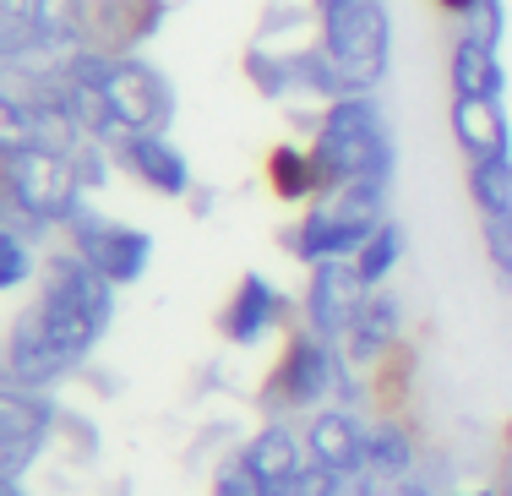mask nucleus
Masks as SVG:
<instances>
[{"mask_svg": "<svg viewBox=\"0 0 512 496\" xmlns=\"http://www.w3.org/2000/svg\"><path fill=\"white\" fill-rule=\"evenodd\" d=\"M262 175H267V191L278 202H295V208H311V202L327 197L322 164H316L311 142H278V148H267Z\"/></svg>", "mask_w": 512, "mask_h": 496, "instance_id": "6ab92c4d", "label": "nucleus"}, {"mask_svg": "<svg viewBox=\"0 0 512 496\" xmlns=\"http://www.w3.org/2000/svg\"><path fill=\"white\" fill-rule=\"evenodd\" d=\"M371 475L376 480H409L420 475V442L398 415L371 420Z\"/></svg>", "mask_w": 512, "mask_h": 496, "instance_id": "412c9836", "label": "nucleus"}, {"mask_svg": "<svg viewBox=\"0 0 512 496\" xmlns=\"http://www.w3.org/2000/svg\"><path fill=\"white\" fill-rule=\"evenodd\" d=\"M60 415H66V409H60L50 393L6 387V398H0V475L6 480L28 475V469L44 458V447L55 442Z\"/></svg>", "mask_w": 512, "mask_h": 496, "instance_id": "1a4fd4ad", "label": "nucleus"}, {"mask_svg": "<svg viewBox=\"0 0 512 496\" xmlns=\"http://www.w3.org/2000/svg\"><path fill=\"white\" fill-rule=\"evenodd\" d=\"M82 360H71L66 349L44 333V322L33 317V306L11 322L6 333V387H33V393H50L66 377H77Z\"/></svg>", "mask_w": 512, "mask_h": 496, "instance_id": "ddd939ff", "label": "nucleus"}, {"mask_svg": "<svg viewBox=\"0 0 512 496\" xmlns=\"http://www.w3.org/2000/svg\"><path fill=\"white\" fill-rule=\"evenodd\" d=\"M33 273H44L39 246L17 229H0V289H22Z\"/></svg>", "mask_w": 512, "mask_h": 496, "instance_id": "393cba45", "label": "nucleus"}, {"mask_svg": "<svg viewBox=\"0 0 512 496\" xmlns=\"http://www.w3.org/2000/svg\"><path fill=\"white\" fill-rule=\"evenodd\" d=\"M99 93H104L109 115H115V126L126 131V137L131 131H169L175 126V88H169V77L142 55H120L115 66H109Z\"/></svg>", "mask_w": 512, "mask_h": 496, "instance_id": "6e6552de", "label": "nucleus"}, {"mask_svg": "<svg viewBox=\"0 0 512 496\" xmlns=\"http://www.w3.org/2000/svg\"><path fill=\"white\" fill-rule=\"evenodd\" d=\"M306 453L333 475H371V420L344 404L316 409L306 415Z\"/></svg>", "mask_w": 512, "mask_h": 496, "instance_id": "2eb2a0df", "label": "nucleus"}, {"mask_svg": "<svg viewBox=\"0 0 512 496\" xmlns=\"http://www.w3.org/2000/svg\"><path fill=\"white\" fill-rule=\"evenodd\" d=\"M447 88H453V99H507L502 50L474 44V39H453V50H447Z\"/></svg>", "mask_w": 512, "mask_h": 496, "instance_id": "aec40b11", "label": "nucleus"}, {"mask_svg": "<svg viewBox=\"0 0 512 496\" xmlns=\"http://www.w3.org/2000/svg\"><path fill=\"white\" fill-rule=\"evenodd\" d=\"M115 164H120V175H131L137 186H148L153 197L186 202L191 191H197L191 159L169 142V131H131V137H120L115 142Z\"/></svg>", "mask_w": 512, "mask_h": 496, "instance_id": "4468645a", "label": "nucleus"}, {"mask_svg": "<svg viewBox=\"0 0 512 496\" xmlns=\"http://www.w3.org/2000/svg\"><path fill=\"white\" fill-rule=\"evenodd\" d=\"M169 0H77V28L88 50L137 55L164 28Z\"/></svg>", "mask_w": 512, "mask_h": 496, "instance_id": "9d476101", "label": "nucleus"}, {"mask_svg": "<svg viewBox=\"0 0 512 496\" xmlns=\"http://www.w3.org/2000/svg\"><path fill=\"white\" fill-rule=\"evenodd\" d=\"M480 240H485V257H491L496 278L512 289V213H496V219H480Z\"/></svg>", "mask_w": 512, "mask_h": 496, "instance_id": "bb28decb", "label": "nucleus"}, {"mask_svg": "<svg viewBox=\"0 0 512 496\" xmlns=\"http://www.w3.org/2000/svg\"><path fill=\"white\" fill-rule=\"evenodd\" d=\"M496 486H502V496H512V442H507V458H502V480H496Z\"/></svg>", "mask_w": 512, "mask_h": 496, "instance_id": "c756f323", "label": "nucleus"}, {"mask_svg": "<svg viewBox=\"0 0 512 496\" xmlns=\"http://www.w3.org/2000/svg\"><path fill=\"white\" fill-rule=\"evenodd\" d=\"M344 6H355V0H311L316 17H333V11H344Z\"/></svg>", "mask_w": 512, "mask_h": 496, "instance_id": "c85d7f7f", "label": "nucleus"}, {"mask_svg": "<svg viewBox=\"0 0 512 496\" xmlns=\"http://www.w3.org/2000/svg\"><path fill=\"white\" fill-rule=\"evenodd\" d=\"M88 202V186L77 180V164L44 148L6 153V229L39 240L50 229H66Z\"/></svg>", "mask_w": 512, "mask_h": 496, "instance_id": "7ed1b4c3", "label": "nucleus"}, {"mask_svg": "<svg viewBox=\"0 0 512 496\" xmlns=\"http://www.w3.org/2000/svg\"><path fill=\"white\" fill-rule=\"evenodd\" d=\"M311 153L322 164V186H393L398 137L376 93H344L322 110L311 131Z\"/></svg>", "mask_w": 512, "mask_h": 496, "instance_id": "f257e3e1", "label": "nucleus"}, {"mask_svg": "<svg viewBox=\"0 0 512 496\" xmlns=\"http://www.w3.org/2000/svg\"><path fill=\"white\" fill-rule=\"evenodd\" d=\"M365 278L355 268V257L344 262H322V268H311L306 278V295H300V328L322 333L327 344H344L349 322H355V311L365 306Z\"/></svg>", "mask_w": 512, "mask_h": 496, "instance_id": "9b49d317", "label": "nucleus"}, {"mask_svg": "<svg viewBox=\"0 0 512 496\" xmlns=\"http://www.w3.org/2000/svg\"><path fill=\"white\" fill-rule=\"evenodd\" d=\"M344 349L327 344L311 328H289L284 349H278L273 371L262 382V415L284 420V415H316L338 398V377H344Z\"/></svg>", "mask_w": 512, "mask_h": 496, "instance_id": "39448f33", "label": "nucleus"}, {"mask_svg": "<svg viewBox=\"0 0 512 496\" xmlns=\"http://www.w3.org/2000/svg\"><path fill=\"white\" fill-rule=\"evenodd\" d=\"M207 496H273V491H267L262 480L240 464V458H229V464L213 469V491H207Z\"/></svg>", "mask_w": 512, "mask_h": 496, "instance_id": "cd10ccee", "label": "nucleus"}, {"mask_svg": "<svg viewBox=\"0 0 512 496\" xmlns=\"http://www.w3.org/2000/svg\"><path fill=\"white\" fill-rule=\"evenodd\" d=\"M322 22V50L333 55V66L344 71L349 93H376L387 82L393 66V17H387V0H355V6L333 11Z\"/></svg>", "mask_w": 512, "mask_h": 496, "instance_id": "423d86ee", "label": "nucleus"}, {"mask_svg": "<svg viewBox=\"0 0 512 496\" xmlns=\"http://www.w3.org/2000/svg\"><path fill=\"white\" fill-rule=\"evenodd\" d=\"M404 246H409V235H404V224H398V219H387V224L371 229V240L355 251V268L365 278V289H387L393 268L404 262Z\"/></svg>", "mask_w": 512, "mask_h": 496, "instance_id": "4be33fe9", "label": "nucleus"}, {"mask_svg": "<svg viewBox=\"0 0 512 496\" xmlns=\"http://www.w3.org/2000/svg\"><path fill=\"white\" fill-rule=\"evenodd\" d=\"M246 82L262 93L267 104L295 99V66H289V50H273V44L256 39L251 50H246Z\"/></svg>", "mask_w": 512, "mask_h": 496, "instance_id": "5701e85b", "label": "nucleus"}, {"mask_svg": "<svg viewBox=\"0 0 512 496\" xmlns=\"http://www.w3.org/2000/svg\"><path fill=\"white\" fill-rule=\"evenodd\" d=\"M240 464L251 469L256 480H262L267 491H284L289 480L300 475V469L311 464V453H306V431H295L289 420H262V426L251 431L246 442H240Z\"/></svg>", "mask_w": 512, "mask_h": 496, "instance_id": "f3484780", "label": "nucleus"}, {"mask_svg": "<svg viewBox=\"0 0 512 496\" xmlns=\"http://www.w3.org/2000/svg\"><path fill=\"white\" fill-rule=\"evenodd\" d=\"M447 496H502V486H458V491H447Z\"/></svg>", "mask_w": 512, "mask_h": 496, "instance_id": "7c9ffc66", "label": "nucleus"}, {"mask_svg": "<svg viewBox=\"0 0 512 496\" xmlns=\"http://www.w3.org/2000/svg\"><path fill=\"white\" fill-rule=\"evenodd\" d=\"M436 6H442V11H447V17H463V11H469V6H474V0H436Z\"/></svg>", "mask_w": 512, "mask_h": 496, "instance_id": "2f4dec72", "label": "nucleus"}, {"mask_svg": "<svg viewBox=\"0 0 512 496\" xmlns=\"http://www.w3.org/2000/svg\"><path fill=\"white\" fill-rule=\"evenodd\" d=\"M60 235H66V246L77 251L82 262H93V268H99L115 289L148 278V268H153V235H148V229L109 219V213H99L93 202H82L77 219L60 229Z\"/></svg>", "mask_w": 512, "mask_h": 496, "instance_id": "0eeeda50", "label": "nucleus"}, {"mask_svg": "<svg viewBox=\"0 0 512 496\" xmlns=\"http://www.w3.org/2000/svg\"><path fill=\"white\" fill-rule=\"evenodd\" d=\"M33 317L44 322V333L71 360H88L99 349V338L109 333V322H115V284L93 262H82L71 246H60V251H50V262L39 273Z\"/></svg>", "mask_w": 512, "mask_h": 496, "instance_id": "f03ea898", "label": "nucleus"}, {"mask_svg": "<svg viewBox=\"0 0 512 496\" xmlns=\"http://www.w3.org/2000/svg\"><path fill=\"white\" fill-rule=\"evenodd\" d=\"M0 496H28V491H22V480H0Z\"/></svg>", "mask_w": 512, "mask_h": 496, "instance_id": "72a5a7b5", "label": "nucleus"}, {"mask_svg": "<svg viewBox=\"0 0 512 496\" xmlns=\"http://www.w3.org/2000/svg\"><path fill=\"white\" fill-rule=\"evenodd\" d=\"M447 131L469 164L480 159H507L512 153V120L502 99H453L447 104Z\"/></svg>", "mask_w": 512, "mask_h": 496, "instance_id": "a211bd4d", "label": "nucleus"}, {"mask_svg": "<svg viewBox=\"0 0 512 496\" xmlns=\"http://www.w3.org/2000/svg\"><path fill=\"white\" fill-rule=\"evenodd\" d=\"M463 186H469V202L480 208V219L512 213V153H507V159H480V164H469Z\"/></svg>", "mask_w": 512, "mask_h": 496, "instance_id": "b1692460", "label": "nucleus"}, {"mask_svg": "<svg viewBox=\"0 0 512 496\" xmlns=\"http://www.w3.org/2000/svg\"><path fill=\"white\" fill-rule=\"evenodd\" d=\"M398 338H404V300L393 289H371L338 349L355 371H376L387 355H398Z\"/></svg>", "mask_w": 512, "mask_h": 496, "instance_id": "dca6fc26", "label": "nucleus"}, {"mask_svg": "<svg viewBox=\"0 0 512 496\" xmlns=\"http://www.w3.org/2000/svg\"><path fill=\"white\" fill-rule=\"evenodd\" d=\"M371 496H398V491H393V480H376L371 475Z\"/></svg>", "mask_w": 512, "mask_h": 496, "instance_id": "473e14b6", "label": "nucleus"}, {"mask_svg": "<svg viewBox=\"0 0 512 496\" xmlns=\"http://www.w3.org/2000/svg\"><path fill=\"white\" fill-rule=\"evenodd\" d=\"M458 22V39H474V44H491L502 50V33H507V0H474Z\"/></svg>", "mask_w": 512, "mask_h": 496, "instance_id": "a878e982", "label": "nucleus"}, {"mask_svg": "<svg viewBox=\"0 0 512 496\" xmlns=\"http://www.w3.org/2000/svg\"><path fill=\"white\" fill-rule=\"evenodd\" d=\"M387 191L393 186H338L322 202H311L295 224L284 229V251L306 268L344 262L371 240L376 224H387Z\"/></svg>", "mask_w": 512, "mask_h": 496, "instance_id": "20e7f679", "label": "nucleus"}, {"mask_svg": "<svg viewBox=\"0 0 512 496\" xmlns=\"http://www.w3.org/2000/svg\"><path fill=\"white\" fill-rule=\"evenodd\" d=\"M289 317H295V306H289L284 289H278L267 273H246L235 284V295L224 300V311H218V333H224L235 349H256L273 333H284Z\"/></svg>", "mask_w": 512, "mask_h": 496, "instance_id": "f8f14e48", "label": "nucleus"}]
</instances>
